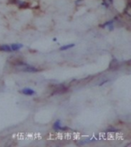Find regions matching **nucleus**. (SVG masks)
I'll use <instances>...</instances> for the list:
<instances>
[{
    "label": "nucleus",
    "mask_w": 131,
    "mask_h": 147,
    "mask_svg": "<svg viewBox=\"0 0 131 147\" xmlns=\"http://www.w3.org/2000/svg\"><path fill=\"white\" fill-rule=\"evenodd\" d=\"M68 91V88L64 86L63 84H60V85H57L55 89H54V92H52L51 95H54V94H62V93H65L66 92Z\"/></svg>",
    "instance_id": "nucleus-1"
},
{
    "label": "nucleus",
    "mask_w": 131,
    "mask_h": 147,
    "mask_svg": "<svg viewBox=\"0 0 131 147\" xmlns=\"http://www.w3.org/2000/svg\"><path fill=\"white\" fill-rule=\"evenodd\" d=\"M24 68H22L21 70L22 71H24V72H28V73H36V72H38L39 69L37 67H32V65H29L28 64L24 65L23 67Z\"/></svg>",
    "instance_id": "nucleus-2"
},
{
    "label": "nucleus",
    "mask_w": 131,
    "mask_h": 147,
    "mask_svg": "<svg viewBox=\"0 0 131 147\" xmlns=\"http://www.w3.org/2000/svg\"><path fill=\"white\" fill-rule=\"evenodd\" d=\"M21 92L24 95H27V96H32V95L36 93V92L33 89H31V88H24V89L21 91Z\"/></svg>",
    "instance_id": "nucleus-3"
},
{
    "label": "nucleus",
    "mask_w": 131,
    "mask_h": 147,
    "mask_svg": "<svg viewBox=\"0 0 131 147\" xmlns=\"http://www.w3.org/2000/svg\"><path fill=\"white\" fill-rule=\"evenodd\" d=\"M10 47L12 49V51H18L22 48H24V45L21 43H13L10 45Z\"/></svg>",
    "instance_id": "nucleus-4"
},
{
    "label": "nucleus",
    "mask_w": 131,
    "mask_h": 147,
    "mask_svg": "<svg viewBox=\"0 0 131 147\" xmlns=\"http://www.w3.org/2000/svg\"><path fill=\"white\" fill-rule=\"evenodd\" d=\"M0 51H5V52H12V49H11L10 45L3 44V45H0Z\"/></svg>",
    "instance_id": "nucleus-5"
},
{
    "label": "nucleus",
    "mask_w": 131,
    "mask_h": 147,
    "mask_svg": "<svg viewBox=\"0 0 131 147\" xmlns=\"http://www.w3.org/2000/svg\"><path fill=\"white\" fill-rule=\"evenodd\" d=\"M60 128H61V120L60 119H57L53 124V129L55 131H60Z\"/></svg>",
    "instance_id": "nucleus-6"
},
{
    "label": "nucleus",
    "mask_w": 131,
    "mask_h": 147,
    "mask_svg": "<svg viewBox=\"0 0 131 147\" xmlns=\"http://www.w3.org/2000/svg\"><path fill=\"white\" fill-rule=\"evenodd\" d=\"M75 46H76V45H75L74 43H72V44H68V45H64V46L60 47V48H59V50L64 51V50H67V49H68L74 48Z\"/></svg>",
    "instance_id": "nucleus-7"
},
{
    "label": "nucleus",
    "mask_w": 131,
    "mask_h": 147,
    "mask_svg": "<svg viewBox=\"0 0 131 147\" xmlns=\"http://www.w3.org/2000/svg\"><path fill=\"white\" fill-rule=\"evenodd\" d=\"M17 5H19V8H27V7H29V3L27 2L20 1Z\"/></svg>",
    "instance_id": "nucleus-8"
},
{
    "label": "nucleus",
    "mask_w": 131,
    "mask_h": 147,
    "mask_svg": "<svg viewBox=\"0 0 131 147\" xmlns=\"http://www.w3.org/2000/svg\"><path fill=\"white\" fill-rule=\"evenodd\" d=\"M113 22H114V20L108 21V22H106V23H104L103 24H101V25H100V26H101V27H103V28H105V27L109 26L110 24H113Z\"/></svg>",
    "instance_id": "nucleus-9"
},
{
    "label": "nucleus",
    "mask_w": 131,
    "mask_h": 147,
    "mask_svg": "<svg viewBox=\"0 0 131 147\" xmlns=\"http://www.w3.org/2000/svg\"><path fill=\"white\" fill-rule=\"evenodd\" d=\"M10 4H18L20 2V0H9Z\"/></svg>",
    "instance_id": "nucleus-10"
},
{
    "label": "nucleus",
    "mask_w": 131,
    "mask_h": 147,
    "mask_svg": "<svg viewBox=\"0 0 131 147\" xmlns=\"http://www.w3.org/2000/svg\"><path fill=\"white\" fill-rule=\"evenodd\" d=\"M113 29H114V27H113V24L109 25V30H110V31H113Z\"/></svg>",
    "instance_id": "nucleus-11"
},
{
    "label": "nucleus",
    "mask_w": 131,
    "mask_h": 147,
    "mask_svg": "<svg viewBox=\"0 0 131 147\" xmlns=\"http://www.w3.org/2000/svg\"><path fill=\"white\" fill-rule=\"evenodd\" d=\"M107 82H108V80H105V81H103V83H101V84H100L99 85H100V86H101V85H103V84H105V83H107Z\"/></svg>",
    "instance_id": "nucleus-12"
},
{
    "label": "nucleus",
    "mask_w": 131,
    "mask_h": 147,
    "mask_svg": "<svg viewBox=\"0 0 131 147\" xmlns=\"http://www.w3.org/2000/svg\"><path fill=\"white\" fill-rule=\"evenodd\" d=\"M109 1H110L111 3H112V2H113V0H109Z\"/></svg>",
    "instance_id": "nucleus-13"
}]
</instances>
